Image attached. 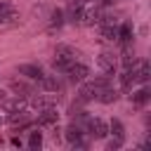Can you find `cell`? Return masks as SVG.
I'll use <instances>...</instances> for the list:
<instances>
[{
    "label": "cell",
    "instance_id": "8fae6325",
    "mask_svg": "<svg viewBox=\"0 0 151 151\" xmlns=\"http://www.w3.org/2000/svg\"><path fill=\"white\" fill-rule=\"evenodd\" d=\"M9 90L14 92V97H21V99H28L33 94V87L26 85V83H21V80H12L9 83Z\"/></svg>",
    "mask_w": 151,
    "mask_h": 151
},
{
    "label": "cell",
    "instance_id": "e0dca14e",
    "mask_svg": "<svg viewBox=\"0 0 151 151\" xmlns=\"http://www.w3.org/2000/svg\"><path fill=\"white\" fill-rule=\"evenodd\" d=\"M64 21H66V19H64V9H52V14H50V31L61 28Z\"/></svg>",
    "mask_w": 151,
    "mask_h": 151
},
{
    "label": "cell",
    "instance_id": "52a82bcc",
    "mask_svg": "<svg viewBox=\"0 0 151 151\" xmlns=\"http://www.w3.org/2000/svg\"><path fill=\"white\" fill-rule=\"evenodd\" d=\"M57 120H59V113H57L54 106L42 109L40 116H38V125H40V127H52V125H57Z\"/></svg>",
    "mask_w": 151,
    "mask_h": 151
},
{
    "label": "cell",
    "instance_id": "d6986e66",
    "mask_svg": "<svg viewBox=\"0 0 151 151\" xmlns=\"http://www.w3.org/2000/svg\"><path fill=\"white\" fill-rule=\"evenodd\" d=\"M116 40H120L123 45H127L130 40H132V28H130V24H123L120 28H118V38Z\"/></svg>",
    "mask_w": 151,
    "mask_h": 151
},
{
    "label": "cell",
    "instance_id": "7c38bea8",
    "mask_svg": "<svg viewBox=\"0 0 151 151\" xmlns=\"http://www.w3.org/2000/svg\"><path fill=\"white\" fill-rule=\"evenodd\" d=\"M99 35L104 40H116L118 38V24H99Z\"/></svg>",
    "mask_w": 151,
    "mask_h": 151
},
{
    "label": "cell",
    "instance_id": "44dd1931",
    "mask_svg": "<svg viewBox=\"0 0 151 151\" xmlns=\"http://www.w3.org/2000/svg\"><path fill=\"white\" fill-rule=\"evenodd\" d=\"M28 146H31V149H40V146H42V134H40V132H31Z\"/></svg>",
    "mask_w": 151,
    "mask_h": 151
},
{
    "label": "cell",
    "instance_id": "7a4b0ae2",
    "mask_svg": "<svg viewBox=\"0 0 151 151\" xmlns=\"http://www.w3.org/2000/svg\"><path fill=\"white\" fill-rule=\"evenodd\" d=\"M66 76H68V80L71 83H83V80H87V76H90V68L85 66V64H78V61H73L66 71H64Z\"/></svg>",
    "mask_w": 151,
    "mask_h": 151
},
{
    "label": "cell",
    "instance_id": "4fadbf2b",
    "mask_svg": "<svg viewBox=\"0 0 151 151\" xmlns=\"http://www.w3.org/2000/svg\"><path fill=\"white\" fill-rule=\"evenodd\" d=\"M38 83H40V87H42L45 92H59V90H61V85H59V80H57L54 76H42Z\"/></svg>",
    "mask_w": 151,
    "mask_h": 151
},
{
    "label": "cell",
    "instance_id": "2e32d148",
    "mask_svg": "<svg viewBox=\"0 0 151 151\" xmlns=\"http://www.w3.org/2000/svg\"><path fill=\"white\" fill-rule=\"evenodd\" d=\"M120 64H123V68H132V66L137 64V57H134V52H132V47H130V45H125L123 57H120Z\"/></svg>",
    "mask_w": 151,
    "mask_h": 151
},
{
    "label": "cell",
    "instance_id": "9c48e42d",
    "mask_svg": "<svg viewBox=\"0 0 151 151\" xmlns=\"http://www.w3.org/2000/svg\"><path fill=\"white\" fill-rule=\"evenodd\" d=\"M132 68H134V83H146V80L151 78V68H149V61H146V59L137 61Z\"/></svg>",
    "mask_w": 151,
    "mask_h": 151
},
{
    "label": "cell",
    "instance_id": "5b68a950",
    "mask_svg": "<svg viewBox=\"0 0 151 151\" xmlns=\"http://www.w3.org/2000/svg\"><path fill=\"white\" fill-rule=\"evenodd\" d=\"M97 66H99L106 76H113V71H116V57H113L111 52H101V54L97 57Z\"/></svg>",
    "mask_w": 151,
    "mask_h": 151
},
{
    "label": "cell",
    "instance_id": "7402d4cb",
    "mask_svg": "<svg viewBox=\"0 0 151 151\" xmlns=\"http://www.w3.org/2000/svg\"><path fill=\"white\" fill-rule=\"evenodd\" d=\"M120 146H123V139H118V137H116V139H111V142L106 144V149H109V151H113V149H120Z\"/></svg>",
    "mask_w": 151,
    "mask_h": 151
},
{
    "label": "cell",
    "instance_id": "9a60e30c",
    "mask_svg": "<svg viewBox=\"0 0 151 151\" xmlns=\"http://www.w3.org/2000/svg\"><path fill=\"white\" fill-rule=\"evenodd\" d=\"M0 106H2L5 111H9V113H12V111H21L26 104H24V99H21V97H17V99H7V97H5V99L0 101Z\"/></svg>",
    "mask_w": 151,
    "mask_h": 151
},
{
    "label": "cell",
    "instance_id": "ac0fdd59",
    "mask_svg": "<svg viewBox=\"0 0 151 151\" xmlns=\"http://www.w3.org/2000/svg\"><path fill=\"white\" fill-rule=\"evenodd\" d=\"M130 99H132V104H134V106H144V104L149 101V90H146V87H142V90H137L134 94H130Z\"/></svg>",
    "mask_w": 151,
    "mask_h": 151
},
{
    "label": "cell",
    "instance_id": "5bb4252c",
    "mask_svg": "<svg viewBox=\"0 0 151 151\" xmlns=\"http://www.w3.org/2000/svg\"><path fill=\"white\" fill-rule=\"evenodd\" d=\"M97 99L101 101V104H113L116 99H118V92L109 85V87H104V90H99V94H97Z\"/></svg>",
    "mask_w": 151,
    "mask_h": 151
},
{
    "label": "cell",
    "instance_id": "3957f363",
    "mask_svg": "<svg viewBox=\"0 0 151 151\" xmlns=\"http://www.w3.org/2000/svg\"><path fill=\"white\" fill-rule=\"evenodd\" d=\"M85 123H87V132L92 134V137H97V139H104L106 134H109V125L101 120V118H85Z\"/></svg>",
    "mask_w": 151,
    "mask_h": 151
},
{
    "label": "cell",
    "instance_id": "277c9868",
    "mask_svg": "<svg viewBox=\"0 0 151 151\" xmlns=\"http://www.w3.org/2000/svg\"><path fill=\"white\" fill-rule=\"evenodd\" d=\"M7 123H9L14 130L21 132V130H26V127L31 125V118H28V113H24V109H21V111H12L9 118H7Z\"/></svg>",
    "mask_w": 151,
    "mask_h": 151
},
{
    "label": "cell",
    "instance_id": "603a6c76",
    "mask_svg": "<svg viewBox=\"0 0 151 151\" xmlns=\"http://www.w3.org/2000/svg\"><path fill=\"white\" fill-rule=\"evenodd\" d=\"M0 125H2V118H0Z\"/></svg>",
    "mask_w": 151,
    "mask_h": 151
},
{
    "label": "cell",
    "instance_id": "ba28073f",
    "mask_svg": "<svg viewBox=\"0 0 151 151\" xmlns=\"http://www.w3.org/2000/svg\"><path fill=\"white\" fill-rule=\"evenodd\" d=\"M64 137H66V142H71L73 146H85V139H83V130H80V125H78V123H73L71 127H66Z\"/></svg>",
    "mask_w": 151,
    "mask_h": 151
},
{
    "label": "cell",
    "instance_id": "30bf717a",
    "mask_svg": "<svg viewBox=\"0 0 151 151\" xmlns=\"http://www.w3.org/2000/svg\"><path fill=\"white\" fill-rule=\"evenodd\" d=\"M19 73L26 76V78H31V80H40V78L45 76L38 64H21V66H19Z\"/></svg>",
    "mask_w": 151,
    "mask_h": 151
},
{
    "label": "cell",
    "instance_id": "8992f818",
    "mask_svg": "<svg viewBox=\"0 0 151 151\" xmlns=\"http://www.w3.org/2000/svg\"><path fill=\"white\" fill-rule=\"evenodd\" d=\"M97 94H99V90H97V85L90 80V83H85L83 80V85H80V90H78V101H92V99H97Z\"/></svg>",
    "mask_w": 151,
    "mask_h": 151
},
{
    "label": "cell",
    "instance_id": "ffe728a7",
    "mask_svg": "<svg viewBox=\"0 0 151 151\" xmlns=\"http://www.w3.org/2000/svg\"><path fill=\"white\" fill-rule=\"evenodd\" d=\"M109 130L113 132V137H118V139H123V142H125V130H123V123H120L118 118H113V120H111Z\"/></svg>",
    "mask_w": 151,
    "mask_h": 151
},
{
    "label": "cell",
    "instance_id": "6da1fadb",
    "mask_svg": "<svg viewBox=\"0 0 151 151\" xmlns=\"http://www.w3.org/2000/svg\"><path fill=\"white\" fill-rule=\"evenodd\" d=\"M78 57H80V52H78L76 47H71V45H57L52 66H54L57 71H66L73 61H78Z\"/></svg>",
    "mask_w": 151,
    "mask_h": 151
}]
</instances>
